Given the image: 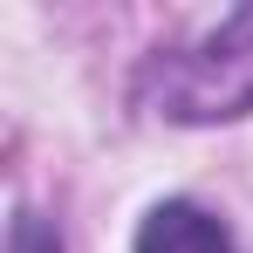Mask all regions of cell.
Instances as JSON below:
<instances>
[{
  "mask_svg": "<svg viewBox=\"0 0 253 253\" xmlns=\"http://www.w3.org/2000/svg\"><path fill=\"white\" fill-rule=\"evenodd\" d=\"M144 96L171 124H219L253 110V7L226 14L206 42L144 69Z\"/></svg>",
  "mask_w": 253,
  "mask_h": 253,
  "instance_id": "6da1fadb",
  "label": "cell"
},
{
  "mask_svg": "<svg viewBox=\"0 0 253 253\" xmlns=\"http://www.w3.org/2000/svg\"><path fill=\"white\" fill-rule=\"evenodd\" d=\"M137 253H233V240H226V226H219L212 212L171 199V206H158L151 219H144Z\"/></svg>",
  "mask_w": 253,
  "mask_h": 253,
  "instance_id": "7a4b0ae2",
  "label": "cell"
},
{
  "mask_svg": "<svg viewBox=\"0 0 253 253\" xmlns=\"http://www.w3.org/2000/svg\"><path fill=\"white\" fill-rule=\"evenodd\" d=\"M7 253H62V240L48 233L35 212H21V219H14V233H7Z\"/></svg>",
  "mask_w": 253,
  "mask_h": 253,
  "instance_id": "3957f363",
  "label": "cell"
}]
</instances>
